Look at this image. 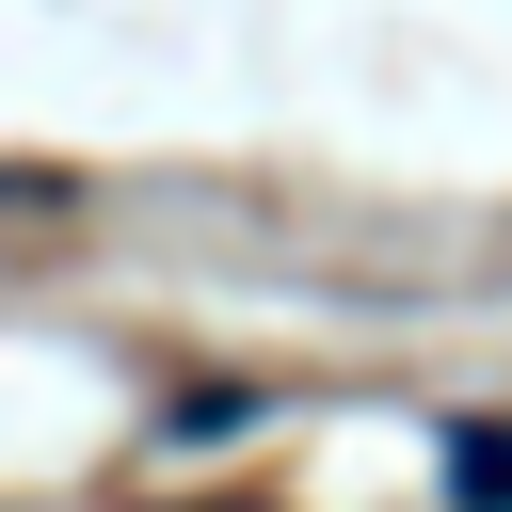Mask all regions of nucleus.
I'll list each match as a JSON object with an SVG mask.
<instances>
[{
    "mask_svg": "<svg viewBox=\"0 0 512 512\" xmlns=\"http://www.w3.org/2000/svg\"><path fill=\"white\" fill-rule=\"evenodd\" d=\"M160 512H272V496H256V480H240V496H160Z\"/></svg>",
    "mask_w": 512,
    "mask_h": 512,
    "instance_id": "2",
    "label": "nucleus"
},
{
    "mask_svg": "<svg viewBox=\"0 0 512 512\" xmlns=\"http://www.w3.org/2000/svg\"><path fill=\"white\" fill-rule=\"evenodd\" d=\"M448 512H512V432H448Z\"/></svg>",
    "mask_w": 512,
    "mask_h": 512,
    "instance_id": "1",
    "label": "nucleus"
}]
</instances>
